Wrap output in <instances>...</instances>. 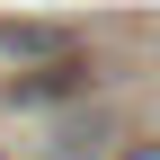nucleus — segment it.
Wrapping results in <instances>:
<instances>
[{
  "label": "nucleus",
  "instance_id": "f257e3e1",
  "mask_svg": "<svg viewBox=\"0 0 160 160\" xmlns=\"http://www.w3.org/2000/svg\"><path fill=\"white\" fill-rule=\"evenodd\" d=\"M0 53H9V62H53V71H62L71 53H80V27H71V18H0Z\"/></svg>",
  "mask_w": 160,
  "mask_h": 160
},
{
  "label": "nucleus",
  "instance_id": "f03ea898",
  "mask_svg": "<svg viewBox=\"0 0 160 160\" xmlns=\"http://www.w3.org/2000/svg\"><path fill=\"white\" fill-rule=\"evenodd\" d=\"M125 160H160V142H133V151H125Z\"/></svg>",
  "mask_w": 160,
  "mask_h": 160
}]
</instances>
